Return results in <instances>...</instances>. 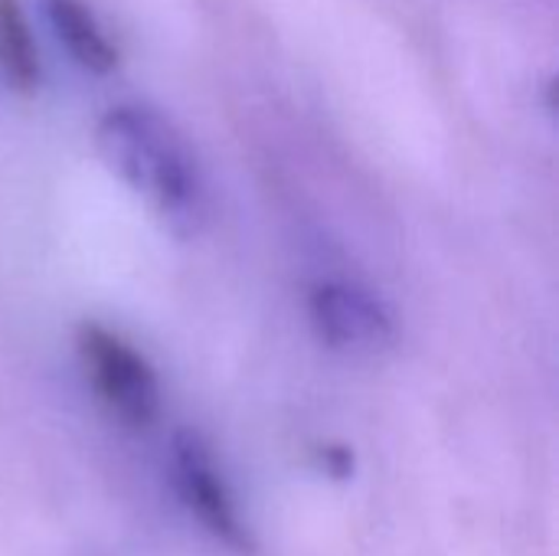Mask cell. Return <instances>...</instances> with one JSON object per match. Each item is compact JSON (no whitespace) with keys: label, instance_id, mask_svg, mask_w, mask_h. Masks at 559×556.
<instances>
[{"label":"cell","instance_id":"1","mask_svg":"<svg viewBox=\"0 0 559 556\" xmlns=\"http://www.w3.org/2000/svg\"><path fill=\"white\" fill-rule=\"evenodd\" d=\"M95 147L134 193H141L177 236L200 233L206 184L190 141L154 108L118 105L95 128Z\"/></svg>","mask_w":559,"mask_h":556},{"label":"cell","instance_id":"6","mask_svg":"<svg viewBox=\"0 0 559 556\" xmlns=\"http://www.w3.org/2000/svg\"><path fill=\"white\" fill-rule=\"evenodd\" d=\"M0 79L23 95L39 85V52L20 0H0Z\"/></svg>","mask_w":559,"mask_h":556},{"label":"cell","instance_id":"2","mask_svg":"<svg viewBox=\"0 0 559 556\" xmlns=\"http://www.w3.org/2000/svg\"><path fill=\"white\" fill-rule=\"evenodd\" d=\"M75 344L102 406L128 429H147L160 413V387L154 367L124 338L95 321L79 328Z\"/></svg>","mask_w":559,"mask_h":556},{"label":"cell","instance_id":"3","mask_svg":"<svg viewBox=\"0 0 559 556\" xmlns=\"http://www.w3.org/2000/svg\"><path fill=\"white\" fill-rule=\"evenodd\" d=\"M174 485L180 501L187 505V511L203 524L206 534H213L223 547H229L233 554L252 556L255 554V541L252 531L246 528L236 498L223 478V472L216 469V459L210 452V446L183 429L174 436Z\"/></svg>","mask_w":559,"mask_h":556},{"label":"cell","instance_id":"5","mask_svg":"<svg viewBox=\"0 0 559 556\" xmlns=\"http://www.w3.org/2000/svg\"><path fill=\"white\" fill-rule=\"evenodd\" d=\"M43 13L56 33V39L69 49V56L95 72L105 75L118 66V49L98 26L95 13L82 0H43Z\"/></svg>","mask_w":559,"mask_h":556},{"label":"cell","instance_id":"4","mask_svg":"<svg viewBox=\"0 0 559 556\" xmlns=\"http://www.w3.org/2000/svg\"><path fill=\"white\" fill-rule=\"evenodd\" d=\"M308 321L318 341L341 354L373 357L390 351L396 341L390 308L350 282H318L308 292Z\"/></svg>","mask_w":559,"mask_h":556}]
</instances>
